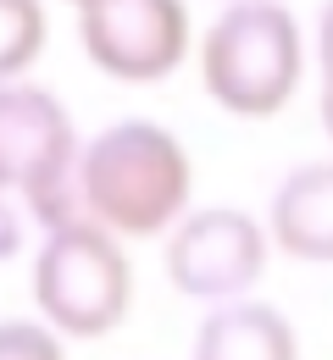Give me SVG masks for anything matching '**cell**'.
Listing matches in <instances>:
<instances>
[{
	"mask_svg": "<svg viewBox=\"0 0 333 360\" xmlns=\"http://www.w3.org/2000/svg\"><path fill=\"white\" fill-rule=\"evenodd\" d=\"M272 244L289 261L333 266V161L294 167L272 188Z\"/></svg>",
	"mask_w": 333,
	"mask_h": 360,
	"instance_id": "cell-7",
	"label": "cell"
},
{
	"mask_svg": "<svg viewBox=\"0 0 333 360\" xmlns=\"http://www.w3.org/2000/svg\"><path fill=\"white\" fill-rule=\"evenodd\" d=\"M294 327L261 300H217L194 333V360H294Z\"/></svg>",
	"mask_w": 333,
	"mask_h": 360,
	"instance_id": "cell-8",
	"label": "cell"
},
{
	"mask_svg": "<svg viewBox=\"0 0 333 360\" xmlns=\"http://www.w3.org/2000/svg\"><path fill=\"white\" fill-rule=\"evenodd\" d=\"M45 50V0H0V78H23Z\"/></svg>",
	"mask_w": 333,
	"mask_h": 360,
	"instance_id": "cell-9",
	"label": "cell"
},
{
	"mask_svg": "<svg viewBox=\"0 0 333 360\" xmlns=\"http://www.w3.org/2000/svg\"><path fill=\"white\" fill-rule=\"evenodd\" d=\"M267 271V227L244 211L206 205L167 227V283L200 305L250 294Z\"/></svg>",
	"mask_w": 333,
	"mask_h": 360,
	"instance_id": "cell-6",
	"label": "cell"
},
{
	"mask_svg": "<svg viewBox=\"0 0 333 360\" xmlns=\"http://www.w3.org/2000/svg\"><path fill=\"white\" fill-rule=\"evenodd\" d=\"M73 6H84V0H73Z\"/></svg>",
	"mask_w": 333,
	"mask_h": 360,
	"instance_id": "cell-13",
	"label": "cell"
},
{
	"mask_svg": "<svg viewBox=\"0 0 333 360\" xmlns=\"http://www.w3.org/2000/svg\"><path fill=\"white\" fill-rule=\"evenodd\" d=\"M0 188L17 194L39 227L84 217L73 117L50 89L23 78H0Z\"/></svg>",
	"mask_w": 333,
	"mask_h": 360,
	"instance_id": "cell-3",
	"label": "cell"
},
{
	"mask_svg": "<svg viewBox=\"0 0 333 360\" xmlns=\"http://www.w3.org/2000/svg\"><path fill=\"white\" fill-rule=\"evenodd\" d=\"M78 45L117 84H161L184 67L189 11L184 0H84Z\"/></svg>",
	"mask_w": 333,
	"mask_h": 360,
	"instance_id": "cell-5",
	"label": "cell"
},
{
	"mask_svg": "<svg viewBox=\"0 0 333 360\" xmlns=\"http://www.w3.org/2000/svg\"><path fill=\"white\" fill-rule=\"evenodd\" d=\"M317 72H322V128L333 139V0L317 17Z\"/></svg>",
	"mask_w": 333,
	"mask_h": 360,
	"instance_id": "cell-11",
	"label": "cell"
},
{
	"mask_svg": "<svg viewBox=\"0 0 333 360\" xmlns=\"http://www.w3.org/2000/svg\"><path fill=\"white\" fill-rule=\"evenodd\" d=\"M189 150L161 122H111L78 144V205L111 233H167L189 205Z\"/></svg>",
	"mask_w": 333,
	"mask_h": 360,
	"instance_id": "cell-1",
	"label": "cell"
},
{
	"mask_svg": "<svg viewBox=\"0 0 333 360\" xmlns=\"http://www.w3.org/2000/svg\"><path fill=\"white\" fill-rule=\"evenodd\" d=\"M134 294L128 255L117 250L111 227L73 217L45 227V244L34 255V300L67 338H106L122 327Z\"/></svg>",
	"mask_w": 333,
	"mask_h": 360,
	"instance_id": "cell-4",
	"label": "cell"
},
{
	"mask_svg": "<svg viewBox=\"0 0 333 360\" xmlns=\"http://www.w3.org/2000/svg\"><path fill=\"white\" fill-rule=\"evenodd\" d=\"M306 72L300 22L284 0H228L222 17L206 28L200 45V78L206 94L244 122L278 117Z\"/></svg>",
	"mask_w": 333,
	"mask_h": 360,
	"instance_id": "cell-2",
	"label": "cell"
},
{
	"mask_svg": "<svg viewBox=\"0 0 333 360\" xmlns=\"http://www.w3.org/2000/svg\"><path fill=\"white\" fill-rule=\"evenodd\" d=\"M0 355H39V360H56L61 344L50 338L45 327H28V321H0Z\"/></svg>",
	"mask_w": 333,
	"mask_h": 360,
	"instance_id": "cell-10",
	"label": "cell"
},
{
	"mask_svg": "<svg viewBox=\"0 0 333 360\" xmlns=\"http://www.w3.org/2000/svg\"><path fill=\"white\" fill-rule=\"evenodd\" d=\"M23 244H28V211H23V200H17V194H6V188H0V261L23 255Z\"/></svg>",
	"mask_w": 333,
	"mask_h": 360,
	"instance_id": "cell-12",
	"label": "cell"
}]
</instances>
